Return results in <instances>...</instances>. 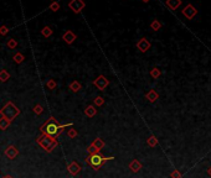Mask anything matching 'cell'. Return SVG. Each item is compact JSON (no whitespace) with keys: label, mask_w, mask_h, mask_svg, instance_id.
Here are the masks:
<instances>
[{"label":"cell","mask_w":211,"mask_h":178,"mask_svg":"<svg viewBox=\"0 0 211 178\" xmlns=\"http://www.w3.org/2000/svg\"><path fill=\"white\" fill-rule=\"evenodd\" d=\"M70 126H72V122L60 125V124L56 121V119H55L54 116H51V118L40 127V131H41L42 134L47 135V136H51V137H54V139H57V137L63 132V130H65L66 127H70Z\"/></svg>","instance_id":"obj_1"},{"label":"cell","mask_w":211,"mask_h":178,"mask_svg":"<svg viewBox=\"0 0 211 178\" xmlns=\"http://www.w3.org/2000/svg\"><path fill=\"white\" fill-rule=\"evenodd\" d=\"M113 158H114V157H106L101 152H98V154L90 155V156L86 158V163L90 165L95 171H98L106 162H108V161H110V160H113Z\"/></svg>","instance_id":"obj_2"},{"label":"cell","mask_w":211,"mask_h":178,"mask_svg":"<svg viewBox=\"0 0 211 178\" xmlns=\"http://www.w3.org/2000/svg\"><path fill=\"white\" fill-rule=\"evenodd\" d=\"M36 142H37L46 152H52L54 149L59 145V142H57L56 139H54V137H51V136H47V135H45V134L40 135V136L36 139Z\"/></svg>","instance_id":"obj_3"},{"label":"cell","mask_w":211,"mask_h":178,"mask_svg":"<svg viewBox=\"0 0 211 178\" xmlns=\"http://www.w3.org/2000/svg\"><path fill=\"white\" fill-rule=\"evenodd\" d=\"M0 114H1V116H4V118H6V119L12 121L20 114V109H17L12 101H7L2 106V109L0 110Z\"/></svg>","instance_id":"obj_4"},{"label":"cell","mask_w":211,"mask_h":178,"mask_svg":"<svg viewBox=\"0 0 211 178\" xmlns=\"http://www.w3.org/2000/svg\"><path fill=\"white\" fill-rule=\"evenodd\" d=\"M68 6H70V9H71L75 14H78V12H81V11L85 9L86 2H85L83 0H71V1L68 2Z\"/></svg>","instance_id":"obj_5"},{"label":"cell","mask_w":211,"mask_h":178,"mask_svg":"<svg viewBox=\"0 0 211 178\" xmlns=\"http://www.w3.org/2000/svg\"><path fill=\"white\" fill-rule=\"evenodd\" d=\"M93 84H95V87L97 89H100V90H105L107 88V86L109 84V81L106 78L105 76H98L95 81H93Z\"/></svg>","instance_id":"obj_6"},{"label":"cell","mask_w":211,"mask_h":178,"mask_svg":"<svg viewBox=\"0 0 211 178\" xmlns=\"http://www.w3.org/2000/svg\"><path fill=\"white\" fill-rule=\"evenodd\" d=\"M196 14H198V10H196L195 6L191 5V4H188V5L183 9V15H184L188 20H191Z\"/></svg>","instance_id":"obj_7"},{"label":"cell","mask_w":211,"mask_h":178,"mask_svg":"<svg viewBox=\"0 0 211 178\" xmlns=\"http://www.w3.org/2000/svg\"><path fill=\"white\" fill-rule=\"evenodd\" d=\"M152 47V45H150V42L145 38V37H143V38H140L138 42H137V48L142 52V53H145L149 48Z\"/></svg>","instance_id":"obj_8"},{"label":"cell","mask_w":211,"mask_h":178,"mask_svg":"<svg viewBox=\"0 0 211 178\" xmlns=\"http://www.w3.org/2000/svg\"><path fill=\"white\" fill-rule=\"evenodd\" d=\"M4 154H5V156L7 157V158H10V160H14L17 155H19V151H17V149L15 147V146H7L6 149H5V151H4Z\"/></svg>","instance_id":"obj_9"},{"label":"cell","mask_w":211,"mask_h":178,"mask_svg":"<svg viewBox=\"0 0 211 178\" xmlns=\"http://www.w3.org/2000/svg\"><path fill=\"white\" fill-rule=\"evenodd\" d=\"M67 171H68V173H70V175H72V176H77V175L81 172V166H80L76 161H73V162H71V163L67 166Z\"/></svg>","instance_id":"obj_10"},{"label":"cell","mask_w":211,"mask_h":178,"mask_svg":"<svg viewBox=\"0 0 211 178\" xmlns=\"http://www.w3.org/2000/svg\"><path fill=\"white\" fill-rule=\"evenodd\" d=\"M62 40H63L67 45H72V43L75 42V40H76V35H75V32H72L71 30H67V31L62 35Z\"/></svg>","instance_id":"obj_11"},{"label":"cell","mask_w":211,"mask_h":178,"mask_svg":"<svg viewBox=\"0 0 211 178\" xmlns=\"http://www.w3.org/2000/svg\"><path fill=\"white\" fill-rule=\"evenodd\" d=\"M142 163L138 161V160H132V162L129 163V168H130V171L132 172H134V173H137V172H139L140 170H142Z\"/></svg>","instance_id":"obj_12"},{"label":"cell","mask_w":211,"mask_h":178,"mask_svg":"<svg viewBox=\"0 0 211 178\" xmlns=\"http://www.w3.org/2000/svg\"><path fill=\"white\" fill-rule=\"evenodd\" d=\"M145 98L150 101V103H155L157 101V99L159 98V94L157 93V90H154V89H150L147 94H145Z\"/></svg>","instance_id":"obj_13"},{"label":"cell","mask_w":211,"mask_h":178,"mask_svg":"<svg viewBox=\"0 0 211 178\" xmlns=\"http://www.w3.org/2000/svg\"><path fill=\"white\" fill-rule=\"evenodd\" d=\"M165 4H166V6H168L169 9H171V10H176V9L181 5V0H166V1H165Z\"/></svg>","instance_id":"obj_14"},{"label":"cell","mask_w":211,"mask_h":178,"mask_svg":"<svg viewBox=\"0 0 211 178\" xmlns=\"http://www.w3.org/2000/svg\"><path fill=\"white\" fill-rule=\"evenodd\" d=\"M96 114H97V109H96L93 105H88V106L85 109V115L88 116V118H93Z\"/></svg>","instance_id":"obj_15"},{"label":"cell","mask_w":211,"mask_h":178,"mask_svg":"<svg viewBox=\"0 0 211 178\" xmlns=\"http://www.w3.org/2000/svg\"><path fill=\"white\" fill-rule=\"evenodd\" d=\"M68 88L71 89V90H72L73 93H77L78 90H81L82 86H81V83H80L78 81H73V82H71V83H70Z\"/></svg>","instance_id":"obj_16"},{"label":"cell","mask_w":211,"mask_h":178,"mask_svg":"<svg viewBox=\"0 0 211 178\" xmlns=\"http://www.w3.org/2000/svg\"><path fill=\"white\" fill-rule=\"evenodd\" d=\"M10 124H11V120L1 116V119H0V129H1V130H6V129L10 126Z\"/></svg>","instance_id":"obj_17"},{"label":"cell","mask_w":211,"mask_h":178,"mask_svg":"<svg viewBox=\"0 0 211 178\" xmlns=\"http://www.w3.org/2000/svg\"><path fill=\"white\" fill-rule=\"evenodd\" d=\"M92 144H93V145H95V146H96V147H97V149H98L100 151H101V150H102V149L105 147V145H106V142H105V141H103L102 139H100V137H97V139H95V141H93Z\"/></svg>","instance_id":"obj_18"},{"label":"cell","mask_w":211,"mask_h":178,"mask_svg":"<svg viewBox=\"0 0 211 178\" xmlns=\"http://www.w3.org/2000/svg\"><path fill=\"white\" fill-rule=\"evenodd\" d=\"M147 145H148L149 147H155V146L158 145V139H157L154 135H152V136L147 140Z\"/></svg>","instance_id":"obj_19"},{"label":"cell","mask_w":211,"mask_h":178,"mask_svg":"<svg viewBox=\"0 0 211 178\" xmlns=\"http://www.w3.org/2000/svg\"><path fill=\"white\" fill-rule=\"evenodd\" d=\"M52 29L50 27V26H45L42 30H41V35L44 36V37H50L51 35H52Z\"/></svg>","instance_id":"obj_20"},{"label":"cell","mask_w":211,"mask_h":178,"mask_svg":"<svg viewBox=\"0 0 211 178\" xmlns=\"http://www.w3.org/2000/svg\"><path fill=\"white\" fill-rule=\"evenodd\" d=\"M160 74H162V72H160V69H159V68L154 67V68H152V69H150V77H152V78L158 79V78L160 77Z\"/></svg>","instance_id":"obj_21"},{"label":"cell","mask_w":211,"mask_h":178,"mask_svg":"<svg viewBox=\"0 0 211 178\" xmlns=\"http://www.w3.org/2000/svg\"><path fill=\"white\" fill-rule=\"evenodd\" d=\"M7 79H10V73H9L6 69H2V71L0 72V81H1L2 83H5Z\"/></svg>","instance_id":"obj_22"},{"label":"cell","mask_w":211,"mask_h":178,"mask_svg":"<svg viewBox=\"0 0 211 178\" xmlns=\"http://www.w3.org/2000/svg\"><path fill=\"white\" fill-rule=\"evenodd\" d=\"M12 60H14V62H15V63L20 65V63H22V62H24L25 57H24V55H22V53H15V55H14V57H12Z\"/></svg>","instance_id":"obj_23"},{"label":"cell","mask_w":211,"mask_h":178,"mask_svg":"<svg viewBox=\"0 0 211 178\" xmlns=\"http://www.w3.org/2000/svg\"><path fill=\"white\" fill-rule=\"evenodd\" d=\"M162 27V24L159 22V20H153L152 24H150V29L153 31H159V29Z\"/></svg>","instance_id":"obj_24"},{"label":"cell","mask_w":211,"mask_h":178,"mask_svg":"<svg viewBox=\"0 0 211 178\" xmlns=\"http://www.w3.org/2000/svg\"><path fill=\"white\" fill-rule=\"evenodd\" d=\"M87 152L90 154V155H93V154H98L100 152V150L93 145V144H91L88 147H87Z\"/></svg>","instance_id":"obj_25"},{"label":"cell","mask_w":211,"mask_h":178,"mask_svg":"<svg viewBox=\"0 0 211 178\" xmlns=\"http://www.w3.org/2000/svg\"><path fill=\"white\" fill-rule=\"evenodd\" d=\"M50 10H52L54 12L59 11V10H60V2H57V1H52V2L50 4Z\"/></svg>","instance_id":"obj_26"},{"label":"cell","mask_w":211,"mask_h":178,"mask_svg":"<svg viewBox=\"0 0 211 178\" xmlns=\"http://www.w3.org/2000/svg\"><path fill=\"white\" fill-rule=\"evenodd\" d=\"M6 46H7L10 50H12V48H15V47L17 46V41L14 40V38H10V40L7 41V43H6Z\"/></svg>","instance_id":"obj_27"},{"label":"cell","mask_w":211,"mask_h":178,"mask_svg":"<svg viewBox=\"0 0 211 178\" xmlns=\"http://www.w3.org/2000/svg\"><path fill=\"white\" fill-rule=\"evenodd\" d=\"M77 135H78V132L76 131V129H68L67 136H68L70 139H75V137H77Z\"/></svg>","instance_id":"obj_28"},{"label":"cell","mask_w":211,"mask_h":178,"mask_svg":"<svg viewBox=\"0 0 211 178\" xmlns=\"http://www.w3.org/2000/svg\"><path fill=\"white\" fill-rule=\"evenodd\" d=\"M56 86H57V83H56L55 79H50V81H47V83H46V87L49 89H51V90L56 88Z\"/></svg>","instance_id":"obj_29"},{"label":"cell","mask_w":211,"mask_h":178,"mask_svg":"<svg viewBox=\"0 0 211 178\" xmlns=\"http://www.w3.org/2000/svg\"><path fill=\"white\" fill-rule=\"evenodd\" d=\"M32 110H34V113H35L36 115H40V114L44 111V108H42L40 104H36V105L34 106V109H32Z\"/></svg>","instance_id":"obj_30"},{"label":"cell","mask_w":211,"mask_h":178,"mask_svg":"<svg viewBox=\"0 0 211 178\" xmlns=\"http://www.w3.org/2000/svg\"><path fill=\"white\" fill-rule=\"evenodd\" d=\"M105 104V99L102 98V96H97V98H95V105H97V106H102Z\"/></svg>","instance_id":"obj_31"},{"label":"cell","mask_w":211,"mask_h":178,"mask_svg":"<svg viewBox=\"0 0 211 178\" xmlns=\"http://www.w3.org/2000/svg\"><path fill=\"white\" fill-rule=\"evenodd\" d=\"M170 177L171 178H181V172L179 170H174L171 173H170Z\"/></svg>","instance_id":"obj_32"},{"label":"cell","mask_w":211,"mask_h":178,"mask_svg":"<svg viewBox=\"0 0 211 178\" xmlns=\"http://www.w3.org/2000/svg\"><path fill=\"white\" fill-rule=\"evenodd\" d=\"M7 31H9V30H7V27H6L5 25H2V26H1V29H0V33H1L2 36H5V35L7 33Z\"/></svg>","instance_id":"obj_33"},{"label":"cell","mask_w":211,"mask_h":178,"mask_svg":"<svg viewBox=\"0 0 211 178\" xmlns=\"http://www.w3.org/2000/svg\"><path fill=\"white\" fill-rule=\"evenodd\" d=\"M208 173H209V176L211 177V167L209 168V170H208Z\"/></svg>","instance_id":"obj_34"},{"label":"cell","mask_w":211,"mask_h":178,"mask_svg":"<svg viewBox=\"0 0 211 178\" xmlns=\"http://www.w3.org/2000/svg\"><path fill=\"white\" fill-rule=\"evenodd\" d=\"M2 178H12V177H11V176H4Z\"/></svg>","instance_id":"obj_35"},{"label":"cell","mask_w":211,"mask_h":178,"mask_svg":"<svg viewBox=\"0 0 211 178\" xmlns=\"http://www.w3.org/2000/svg\"><path fill=\"white\" fill-rule=\"evenodd\" d=\"M143 1H144V2H148V1H149V0H143Z\"/></svg>","instance_id":"obj_36"}]
</instances>
